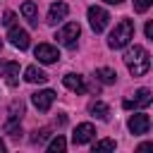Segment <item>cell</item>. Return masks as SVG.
Masks as SVG:
<instances>
[{"label":"cell","mask_w":153,"mask_h":153,"mask_svg":"<svg viewBox=\"0 0 153 153\" xmlns=\"http://www.w3.org/2000/svg\"><path fill=\"white\" fill-rule=\"evenodd\" d=\"M124 65L127 69L131 72V76H143L148 69H151V57H148V50L143 45H131L127 53H124Z\"/></svg>","instance_id":"1"},{"label":"cell","mask_w":153,"mask_h":153,"mask_svg":"<svg viewBox=\"0 0 153 153\" xmlns=\"http://www.w3.org/2000/svg\"><path fill=\"white\" fill-rule=\"evenodd\" d=\"M131 38H134V22H131V19H122V22H117L115 29L110 31L108 45L115 48V50H120V48H124Z\"/></svg>","instance_id":"2"},{"label":"cell","mask_w":153,"mask_h":153,"mask_svg":"<svg viewBox=\"0 0 153 153\" xmlns=\"http://www.w3.org/2000/svg\"><path fill=\"white\" fill-rule=\"evenodd\" d=\"M79 33H81L79 24H76V22H67V24L55 33V38H57L62 45H67V48H76V38H79Z\"/></svg>","instance_id":"3"},{"label":"cell","mask_w":153,"mask_h":153,"mask_svg":"<svg viewBox=\"0 0 153 153\" xmlns=\"http://www.w3.org/2000/svg\"><path fill=\"white\" fill-rule=\"evenodd\" d=\"M0 76L5 79L7 86H17V84H19V62L0 60Z\"/></svg>","instance_id":"4"},{"label":"cell","mask_w":153,"mask_h":153,"mask_svg":"<svg viewBox=\"0 0 153 153\" xmlns=\"http://www.w3.org/2000/svg\"><path fill=\"white\" fill-rule=\"evenodd\" d=\"M108 19H110V14L103 10V7H88V24H91V29L96 31V33H100L105 26H108Z\"/></svg>","instance_id":"5"},{"label":"cell","mask_w":153,"mask_h":153,"mask_svg":"<svg viewBox=\"0 0 153 153\" xmlns=\"http://www.w3.org/2000/svg\"><path fill=\"white\" fill-rule=\"evenodd\" d=\"M127 127H129V131L136 134V136H139V134H148V129H151V117H148L146 112H136V115L129 117Z\"/></svg>","instance_id":"6"},{"label":"cell","mask_w":153,"mask_h":153,"mask_svg":"<svg viewBox=\"0 0 153 153\" xmlns=\"http://www.w3.org/2000/svg\"><path fill=\"white\" fill-rule=\"evenodd\" d=\"M33 55H36V57H38V62H43V65H53V62H57V60H60L57 48H55V45H48V43H38V45H36V50H33Z\"/></svg>","instance_id":"7"},{"label":"cell","mask_w":153,"mask_h":153,"mask_svg":"<svg viewBox=\"0 0 153 153\" xmlns=\"http://www.w3.org/2000/svg\"><path fill=\"white\" fill-rule=\"evenodd\" d=\"M31 100H33L36 110L48 112L50 105H53V100H55V91H50V88H45V91H36V93H31Z\"/></svg>","instance_id":"8"},{"label":"cell","mask_w":153,"mask_h":153,"mask_svg":"<svg viewBox=\"0 0 153 153\" xmlns=\"http://www.w3.org/2000/svg\"><path fill=\"white\" fill-rule=\"evenodd\" d=\"M93 136H96V127H93L91 122H84V124H76V129H74V134H72V141H74L76 146H81V143H88Z\"/></svg>","instance_id":"9"},{"label":"cell","mask_w":153,"mask_h":153,"mask_svg":"<svg viewBox=\"0 0 153 153\" xmlns=\"http://www.w3.org/2000/svg\"><path fill=\"white\" fill-rule=\"evenodd\" d=\"M7 38H10V43L14 45V48H19V50H26L29 48V33L24 31V29H19V26H10V33H7Z\"/></svg>","instance_id":"10"},{"label":"cell","mask_w":153,"mask_h":153,"mask_svg":"<svg viewBox=\"0 0 153 153\" xmlns=\"http://www.w3.org/2000/svg\"><path fill=\"white\" fill-rule=\"evenodd\" d=\"M151 88H139L136 93H134V100H124L122 105L127 108V110H131V108H148L151 105Z\"/></svg>","instance_id":"11"},{"label":"cell","mask_w":153,"mask_h":153,"mask_svg":"<svg viewBox=\"0 0 153 153\" xmlns=\"http://www.w3.org/2000/svg\"><path fill=\"white\" fill-rule=\"evenodd\" d=\"M67 14H69V7H67L65 2H55V5H50V10H48V24H57V22H62Z\"/></svg>","instance_id":"12"},{"label":"cell","mask_w":153,"mask_h":153,"mask_svg":"<svg viewBox=\"0 0 153 153\" xmlns=\"http://www.w3.org/2000/svg\"><path fill=\"white\" fill-rule=\"evenodd\" d=\"M62 84H65L69 91H74V93H86L84 76H79V74H65V76H62Z\"/></svg>","instance_id":"13"},{"label":"cell","mask_w":153,"mask_h":153,"mask_svg":"<svg viewBox=\"0 0 153 153\" xmlns=\"http://www.w3.org/2000/svg\"><path fill=\"white\" fill-rule=\"evenodd\" d=\"M24 79H26L29 84H43V81H48V74H45L43 69H38L36 65H31V67L24 69Z\"/></svg>","instance_id":"14"},{"label":"cell","mask_w":153,"mask_h":153,"mask_svg":"<svg viewBox=\"0 0 153 153\" xmlns=\"http://www.w3.org/2000/svg\"><path fill=\"white\" fill-rule=\"evenodd\" d=\"M22 14L29 19L31 26H38V10H36V2H33V0H26V2L22 5Z\"/></svg>","instance_id":"15"},{"label":"cell","mask_w":153,"mask_h":153,"mask_svg":"<svg viewBox=\"0 0 153 153\" xmlns=\"http://www.w3.org/2000/svg\"><path fill=\"white\" fill-rule=\"evenodd\" d=\"M96 79L100 84H115L117 81V72L110 69V67H100V69H96Z\"/></svg>","instance_id":"16"},{"label":"cell","mask_w":153,"mask_h":153,"mask_svg":"<svg viewBox=\"0 0 153 153\" xmlns=\"http://www.w3.org/2000/svg\"><path fill=\"white\" fill-rule=\"evenodd\" d=\"M88 112H91L93 117H98V120H108V115H110V108H108L105 103H100V100H93V103L88 105Z\"/></svg>","instance_id":"17"},{"label":"cell","mask_w":153,"mask_h":153,"mask_svg":"<svg viewBox=\"0 0 153 153\" xmlns=\"http://www.w3.org/2000/svg\"><path fill=\"white\" fill-rule=\"evenodd\" d=\"M65 148H67V141H65V136H60V134L48 143V153H62Z\"/></svg>","instance_id":"18"},{"label":"cell","mask_w":153,"mask_h":153,"mask_svg":"<svg viewBox=\"0 0 153 153\" xmlns=\"http://www.w3.org/2000/svg\"><path fill=\"white\" fill-rule=\"evenodd\" d=\"M5 131H7L10 136H14V139H17V136L22 134V124H19V120H12V117H10V120L5 122Z\"/></svg>","instance_id":"19"},{"label":"cell","mask_w":153,"mask_h":153,"mask_svg":"<svg viewBox=\"0 0 153 153\" xmlns=\"http://www.w3.org/2000/svg\"><path fill=\"white\" fill-rule=\"evenodd\" d=\"M22 115H24V103L22 100H12L10 103V117L12 120H22Z\"/></svg>","instance_id":"20"},{"label":"cell","mask_w":153,"mask_h":153,"mask_svg":"<svg viewBox=\"0 0 153 153\" xmlns=\"http://www.w3.org/2000/svg\"><path fill=\"white\" fill-rule=\"evenodd\" d=\"M115 146H117V143H115L112 139H100V141L93 143V153H96V151H115Z\"/></svg>","instance_id":"21"},{"label":"cell","mask_w":153,"mask_h":153,"mask_svg":"<svg viewBox=\"0 0 153 153\" xmlns=\"http://www.w3.org/2000/svg\"><path fill=\"white\" fill-rule=\"evenodd\" d=\"M48 136H50V131H48V129H36V131L31 134V143H43Z\"/></svg>","instance_id":"22"},{"label":"cell","mask_w":153,"mask_h":153,"mask_svg":"<svg viewBox=\"0 0 153 153\" xmlns=\"http://www.w3.org/2000/svg\"><path fill=\"white\" fill-rule=\"evenodd\" d=\"M151 2H153V0H134V10L141 14V12H146V10L151 7Z\"/></svg>","instance_id":"23"},{"label":"cell","mask_w":153,"mask_h":153,"mask_svg":"<svg viewBox=\"0 0 153 153\" xmlns=\"http://www.w3.org/2000/svg\"><path fill=\"white\" fill-rule=\"evenodd\" d=\"M14 19H17V14H14L12 10H7V12L2 14V24H5V26H12V24H14Z\"/></svg>","instance_id":"24"},{"label":"cell","mask_w":153,"mask_h":153,"mask_svg":"<svg viewBox=\"0 0 153 153\" xmlns=\"http://www.w3.org/2000/svg\"><path fill=\"white\" fill-rule=\"evenodd\" d=\"M146 38H153V22H146Z\"/></svg>","instance_id":"25"},{"label":"cell","mask_w":153,"mask_h":153,"mask_svg":"<svg viewBox=\"0 0 153 153\" xmlns=\"http://www.w3.org/2000/svg\"><path fill=\"white\" fill-rule=\"evenodd\" d=\"M151 148H153V143H141L139 146V151H151Z\"/></svg>","instance_id":"26"},{"label":"cell","mask_w":153,"mask_h":153,"mask_svg":"<svg viewBox=\"0 0 153 153\" xmlns=\"http://www.w3.org/2000/svg\"><path fill=\"white\" fill-rule=\"evenodd\" d=\"M103 2H108V5H122L124 0H103Z\"/></svg>","instance_id":"27"},{"label":"cell","mask_w":153,"mask_h":153,"mask_svg":"<svg viewBox=\"0 0 153 153\" xmlns=\"http://www.w3.org/2000/svg\"><path fill=\"white\" fill-rule=\"evenodd\" d=\"M7 148H5V143H2V139H0V153H5Z\"/></svg>","instance_id":"28"},{"label":"cell","mask_w":153,"mask_h":153,"mask_svg":"<svg viewBox=\"0 0 153 153\" xmlns=\"http://www.w3.org/2000/svg\"><path fill=\"white\" fill-rule=\"evenodd\" d=\"M0 50H2V41H0Z\"/></svg>","instance_id":"29"}]
</instances>
